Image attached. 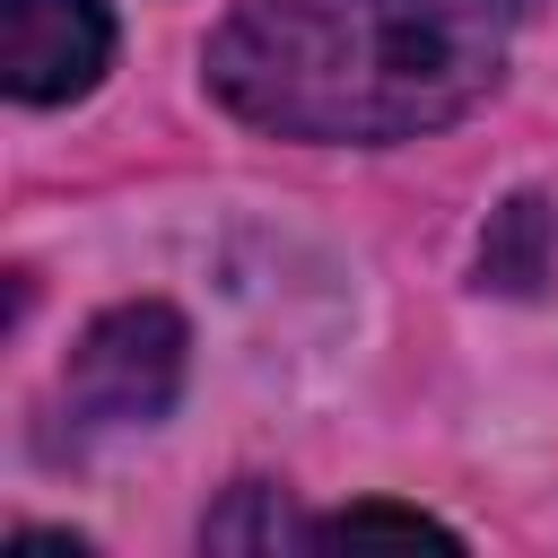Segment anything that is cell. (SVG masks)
<instances>
[{
    "label": "cell",
    "mask_w": 558,
    "mask_h": 558,
    "mask_svg": "<svg viewBox=\"0 0 558 558\" xmlns=\"http://www.w3.org/2000/svg\"><path fill=\"white\" fill-rule=\"evenodd\" d=\"M506 0H235L209 96L279 140H418L506 70Z\"/></svg>",
    "instance_id": "cell-1"
},
{
    "label": "cell",
    "mask_w": 558,
    "mask_h": 558,
    "mask_svg": "<svg viewBox=\"0 0 558 558\" xmlns=\"http://www.w3.org/2000/svg\"><path fill=\"white\" fill-rule=\"evenodd\" d=\"M183 357H192V331L174 305L140 296V305H113L78 331L70 366H61V401L78 427H148L174 410L183 392Z\"/></svg>",
    "instance_id": "cell-2"
},
{
    "label": "cell",
    "mask_w": 558,
    "mask_h": 558,
    "mask_svg": "<svg viewBox=\"0 0 558 558\" xmlns=\"http://www.w3.org/2000/svg\"><path fill=\"white\" fill-rule=\"evenodd\" d=\"M113 61L105 0H0V87L17 105H70Z\"/></svg>",
    "instance_id": "cell-3"
},
{
    "label": "cell",
    "mask_w": 558,
    "mask_h": 558,
    "mask_svg": "<svg viewBox=\"0 0 558 558\" xmlns=\"http://www.w3.org/2000/svg\"><path fill=\"white\" fill-rule=\"evenodd\" d=\"M549 262H558V209H549L541 192H514V201L488 218V235H480V279H488L497 296H532V288L549 279Z\"/></svg>",
    "instance_id": "cell-4"
},
{
    "label": "cell",
    "mask_w": 558,
    "mask_h": 558,
    "mask_svg": "<svg viewBox=\"0 0 558 558\" xmlns=\"http://www.w3.org/2000/svg\"><path fill=\"white\" fill-rule=\"evenodd\" d=\"M357 541H436V549H462L453 523L418 514V506H340L305 532V549H357Z\"/></svg>",
    "instance_id": "cell-5"
},
{
    "label": "cell",
    "mask_w": 558,
    "mask_h": 558,
    "mask_svg": "<svg viewBox=\"0 0 558 558\" xmlns=\"http://www.w3.org/2000/svg\"><path fill=\"white\" fill-rule=\"evenodd\" d=\"M305 532H314V523H288L279 488H235V506H218V514L201 523L209 549H288V541H305Z\"/></svg>",
    "instance_id": "cell-6"
}]
</instances>
